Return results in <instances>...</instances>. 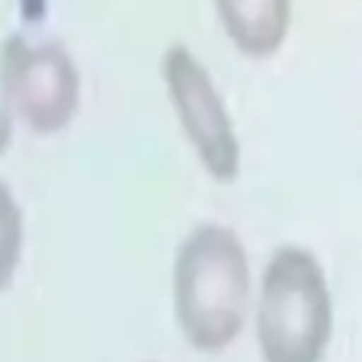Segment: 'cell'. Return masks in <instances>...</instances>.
I'll return each instance as SVG.
<instances>
[{
	"label": "cell",
	"instance_id": "cell-4",
	"mask_svg": "<svg viewBox=\"0 0 362 362\" xmlns=\"http://www.w3.org/2000/svg\"><path fill=\"white\" fill-rule=\"evenodd\" d=\"M164 82L175 116L206 173L218 181H232L238 175L240 147L226 105L204 65L184 45H173L164 54Z\"/></svg>",
	"mask_w": 362,
	"mask_h": 362
},
{
	"label": "cell",
	"instance_id": "cell-3",
	"mask_svg": "<svg viewBox=\"0 0 362 362\" xmlns=\"http://www.w3.org/2000/svg\"><path fill=\"white\" fill-rule=\"evenodd\" d=\"M3 96L31 130L54 133L76 110L79 76L68 51L57 42H28L11 37L0 57Z\"/></svg>",
	"mask_w": 362,
	"mask_h": 362
},
{
	"label": "cell",
	"instance_id": "cell-1",
	"mask_svg": "<svg viewBox=\"0 0 362 362\" xmlns=\"http://www.w3.org/2000/svg\"><path fill=\"white\" fill-rule=\"evenodd\" d=\"M249 303L252 274L238 235L223 223L195 226L173 266V308L187 342L198 351L232 345L243 331Z\"/></svg>",
	"mask_w": 362,
	"mask_h": 362
},
{
	"label": "cell",
	"instance_id": "cell-5",
	"mask_svg": "<svg viewBox=\"0 0 362 362\" xmlns=\"http://www.w3.org/2000/svg\"><path fill=\"white\" fill-rule=\"evenodd\" d=\"M229 40L246 57H272L291 23V0H215Z\"/></svg>",
	"mask_w": 362,
	"mask_h": 362
},
{
	"label": "cell",
	"instance_id": "cell-7",
	"mask_svg": "<svg viewBox=\"0 0 362 362\" xmlns=\"http://www.w3.org/2000/svg\"><path fill=\"white\" fill-rule=\"evenodd\" d=\"M11 141V107L3 96V88H0V153L8 147Z\"/></svg>",
	"mask_w": 362,
	"mask_h": 362
},
{
	"label": "cell",
	"instance_id": "cell-6",
	"mask_svg": "<svg viewBox=\"0 0 362 362\" xmlns=\"http://www.w3.org/2000/svg\"><path fill=\"white\" fill-rule=\"evenodd\" d=\"M20 252H23V212L11 189L0 181V288H6L8 280L14 277Z\"/></svg>",
	"mask_w": 362,
	"mask_h": 362
},
{
	"label": "cell",
	"instance_id": "cell-2",
	"mask_svg": "<svg viewBox=\"0 0 362 362\" xmlns=\"http://www.w3.org/2000/svg\"><path fill=\"white\" fill-rule=\"evenodd\" d=\"M334 331V303L320 260L303 246H280L260 277L255 337L263 362H322Z\"/></svg>",
	"mask_w": 362,
	"mask_h": 362
}]
</instances>
